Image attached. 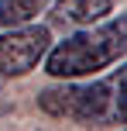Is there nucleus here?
I'll use <instances>...</instances> for the list:
<instances>
[{
  "label": "nucleus",
  "instance_id": "nucleus-1",
  "mask_svg": "<svg viewBox=\"0 0 127 131\" xmlns=\"http://www.w3.org/2000/svg\"><path fill=\"white\" fill-rule=\"evenodd\" d=\"M127 55V10L96 24L76 28L69 38L55 41L45 55V72L55 79H82L117 66Z\"/></svg>",
  "mask_w": 127,
  "mask_h": 131
},
{
  "label": "nucleus",
  "instance_id": "nucleus-2",
  "mask_svg": "<svg viewBox=\"0 0 127 131\" xmlns=\"http://www.w3.org/2000/svg\"><path fill=\"white\" fill-rule=\"evenodd\" d=\"M38 107L79 124H127V62L93 83L65 79L62 86H48L38 93Z\"/></svg>",
  "mask_w": 127,
  "mask_h": 131
},
{
  "label": "nucleus",
  "instance_id": "nucleus-3",
  "mask_svg": "<svg viewBox=\"0 0 127 131\" xmlns=\"http://www.w3.org/2000/svg\"><path fill=\"white\" fill-rule=\"evenodd\" d=\"M48 48H52V31L45 24H17L7 35H0V83L31 72L38 62H45Z\"/></svg>",
  "mask_w": 127,
  "mask_h": 131
},
{
  "label": "nucleus",
  "instance_id": "nucleus-4",
  "mask_svg": "<svg viewBox=\"0 0 127 131\" xmlns=\"http://www.w3.org/2000/svg\"><path fill=\"white\" fill-rule=\"evenodd\" d=\"M117 7V0H55L52 4V21L69 28H86L96 21L110 17Z\"/></svg>",
  "mask_w": 127,
  "mask_h": 131
},
{
  "label": "nucleus",
  "instance_id": "nucleus-5",
  "mask_svg": "<svg viewBox=\"0 0 127 131\" xmlns=\"http://www.w3.org/2000/svg\"><path fill=\"white\" fill-rule=\"evenodd\" d=\"M48 0H0V28H17L27 24L34 14H41Z\"/></svg>",
  "mask_w": 127,
  "mask_h": 131
}]
</instances>
